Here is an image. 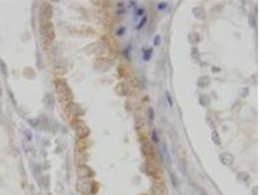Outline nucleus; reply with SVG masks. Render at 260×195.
Here are the masks:
<instances>
[{
    "mask_svg": "<svg viewBox=\"0 0 260 195\" xmlns=\"http://www.w3.org/2000/svg\"><path fill=\"white\" fill-rule=\"evenodd\" d=\"M40 33L46 42H52L55 38V30L53 24L50 22H43L40 27Z\"/></svg>",
    "mask_w": 260,
    "mask_h": 195,
    "instance_id": "nucleus-1",
    "label": "nucleus"
},
{
    "mask_svg": "<svg viewBox=\"0 0 260 195\" xmlns=\"http://www.w3.org/2000/svg\"><path fill=\"white\" fill-rule=\"evenodd\" d=\"M56 92L60 94V96L63 99H66V101H69L71 99V93L69 88L67 87V85L62 82L61 80H59L56 82Z\"/></svg>",
    "mask_w": 260,
    "mask_h": 195,
    "instance_id": "nucleus-2",
    "label": "nucleus"
},
{
    "mask_svg": "<svg viewBox=\"0 0 260 195\" xmlns=\"http://www.w3.org/2000/svg\"><path fill=\"white\" fill-rule=\"evenodd\" d=\"M52 17V7L49 3H43L40 7V12H39V18L41 19L44 22H49V20Z\"/></svg>",
    "mask_w": 260,
    "mask_h": 195,
    "instance_id": "nucleus-3",
    "label": "nucleus"
},
{
    "mask_svg": "<svg viewBox=\"0 0 260 195\" xmlns=\"http://www.w3.org/2000/svg\"><path fill=\"white\" fill-rule=\"evenodd\" d=\"M219 159H220L221 163L226 165V166H230L233 164L234 162V156L229 152H224L222 153L220 156H219Z\"/></svg>",
    "mask_w": 260,
    "mask_h": 195,
    "instance_id": "nucleus-4",
    "label": "nucleus"
},
{
    "mask_svg": "<svg viewBox=\"0 0 260 195\" xmlns=\"http://www.w3.org/2000/svg\"><path fill=\"white\" fill-rule=\"evenodd\" d=\"M193 13H194V16L196 17L197 19H200V20H203L205 17H206V13L204 11V9H203L202 7H196V8H194L193 9Z\"/></svg>",
    "mask_w": 260,
    "mask_h": 195,
    "instance_id": "nucleus-5",
    "label": "nucleus"
},
{
    "mask_svg": "<svg viewBox=\"0 0 260 195\" xmlns=\"http://www.w3.org/2000/svg\"><path fill=\"white\" fill-rule=\"evenodd\" d=\"M153 192L155 195H167V189L164 185L158 184L153 188Z\"/></svg>",
    "mask_w": 260,
    "mask_h": 195,
    "instance_id": "nucleus-6",
    "label": "nucleus"
},
{
    "mask_svg": "<svg viewBox=\"0 0 260 195\" xmlns=\"http://www.w3.org/2000/svg\"><path fill=\"white\" fill-rule=\"evenodd\" d=\"M197 85H198L199 87H201V88H205V87L208 86V85H209V79H208V77H206V76L201 77V78L198 80Z\"/></svg>",
    "mask_w": 260,
    "mask_h": 195,
    "instance_id": "nucleus-7",
    "label": "nucleus"
},
{
    "mask_svg": "<svg viewBox=\"0 0 260 195\" xmlns=\"http://www.w3.org/2000/svg\"><path fill=\"white\" fill-rule=\"evenodd\" d=\"M212 140L213 142L216 144V145H220L221 144V141H220V137H219L218 133L216 131H213L212 133Z\"/></svg>",
    "mask_w": 260,
    "mask_h": 195,
    "instance_id": "nucleus-8",
    "label": "nucleus"
},
{
    "mask_svg": "<svg viewBox=\"0 0 260 195\" xmlns=\"http://www.w3.org/2000/svg\"><path fill=\"white\" fill-rule=\"evenodd\" d=\"M152 54H153V49L152 48H149L146 51H144V53H143V59H144V61H149L150 58H151V56H152Z\"/></svg>",
    "mask_w": 260,
    "mask_h": 195,
    "instance_id": "nucleus-9",
    "label": "nucleus"
},
{
    "mask_svg": "<svg viewBox=\"0 0 260 195\" xmlns=\"http://www.w3.org/2000/svg\"><path fill=\"white\" fill-rule=\"evenodd\" d=\"M148 119L150 123H153L154 121V109L152 108H148Z\"/></svg>",
    "mask_w": 260,
    "mask_h": 195,
    "instance_id": "nucleus-10",
    "label": "nucleus"
},
{
    "mask_svg": "<svg viewBox=\"0 0 260 195\" xmlns=\"http://www.w3.org/2000/svg\"><path fill=\"white\" fill-rule=\"evenodd\" d=\"M146 22H147V17H143V19L140 21V22L139 24H137L136 28L139 29V30H140V29H141V28L145 26V23H146Z\"/></svg>",
    "mask_w": 260,
    "mask_h": 195,
    "instance_id": "nucleus-11",
    "label": "nucleus"
},
{
    "mask_svg": "<svg viewBox=\"0 0 260 195\" xmlns=\"http://www.w3.org/2000/svg\"><path fill=\"white\" fill-rule=\"evenodd\" d=\"M152 141L155 143H159V138H158L157 132L155 131V130H153L152 131Z\"/></svg>",
    "mask_w": 260,
    "mask_h": 195,
    "instance_id": "nucleus-12",
    "label": "nucleus"
},
{
    "mask_svg": "<svg viewBox=\"0 0 260 195\" xmlns=\"http://www.w3.org/2000/svg\"><path fill=\"white\" fill-rule=\"evenodd\" d=\"M167 6H168V3H167V2H161V3H159V4L157 5V9L160 10V11L165 10L166 8H167Z\"/></svg>",
    "mask_w": 260,
    "mask_h": 195,
    "instance_id": "nucleus-13",
    "label": "nucleus"
},
{
    "mask_svg": "<svg viewBox=\"0 0 260 195\" xmlns=\"http://www.w3.org/2000/svg\"><path fill=\"white\" fill-rule=\"evenodd\" d=\"M160 42H161V36L160 35H156L155 38H154L153 40V43L155 46H159L160 45Z\"/></svg>",
    "mask_w": 260,
    "mask_h": 195,
    "instance_id": "nucleus-14",
    "label": "nucleus"
},
{
    "mask_svg": "<svg viewBox=\"0 0 260 195\" xmlns=\"http://www.w3.org/2000/svg\"><path fill=\"white\" fill-rule=\"evenodd\" d=\"M166 96H167V100H168V102H169V104L170 105V107H172V105H173V101H172V97H170L169 92H167V93H166Z\"/></svg>",
    "mask_w": 260,
    "mask_h": 195,
    "instance_id": "nucleus-15",
    "label": "nucleus"
},
{
    "mask_svg": "<svg viewBox=\"0 0 260 195\" xmlns=\"http://www.w3.org/2000/svg\"><path fill=\"white\" fill-rule=\"evenodd\" d=\"M170 180H172V182H173V184H174V186L177 185V180H176V178L174 177V174H170Z\"/></svg>",
    "mask_w": 260,
    "mask_h": 195,
    "instance_id": "nucleus-16",
    "label": "nucleus"
},
{
    "mask_svg": "<svg viewBox=\"0 0 260 195\" xmlns=\"http://www.w3.org/2000/svg\"><path fill=\"white\" fill-rule=\"evenodd\" d=\"M124 32H125V28H119V29L116 31V35L121 36V35L124 34Z\"/></svg>",
    "mask_w": 260,
    "mask_h": 195,
    "instance_id": "nucleus-17",
    "label": "nucleus"
},
{
    "mask_svg": "<svg viewBox=\"0 0 260 195\" xmlns=\"http://www.w3.org/2000/svg\"><path fill=\"white\" fill-rule=\"evenodd\" d=\"M136 14H137V16H142L144 14V9H143V8H140V9L137 10Z\"/></svg>",
    "mask_w": 260,
    "mask_h": 195,
    "instance_id": "nucleus-18",
    "label": "nucleus"
}]
</instances>
